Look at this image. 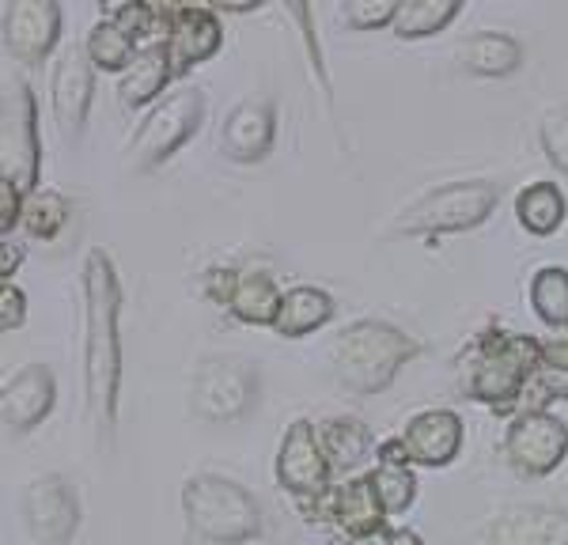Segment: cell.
Masks as SVG:
<instances>
[{"instance_id":"cell-1","label":"cell","mask_w":568,"mask_h":545,"mask_svg":"<svg viewBox=\"0 0 568 545\" xmlns=\"http://www.w3.org/2000/svg\"><path fill=\"white\" fill-rule=\"evenodd\" d=\"M122 285L118 269L103 247H91L84 258V376L88 405L95 424L106 435L118 421V394H122Z\"/></svg>"},{"instance_id":"cell-2","label":"cell","mask_w":568,"mask_h":545,"mask_svg":"<svg viewBox=\"0 0 568 545\" xmlns=\"http://www.w3.org/2000/svg\"><path fill=\"white\" fill-rule=\"evenodd\" d=\"M542 363V338L511 330H481L463 357V387L474 402L493 405L497 413H511L527 398Z\"/></svg>"},{"instance_id":"cell-3","label":"cell","mask_w":568,"mask_h":545,"mask_svg":"<svg viewBox=\"0 0 568 545\" xmlns=\"http://www.w3.org/2000/svg\"><path fill=\"white\" fill-rule=\"evenodd\" d=\"M417 352L420 345L394 322L361 318V322L345 326L337 341L329 345V368L349 394H379L398 376L402 363L414 360Z\"/></svg>"},{"instance_id":"cell-4","label":"cell","mask_w":568,"mask_h":545,"mask_svg":"<svg viewBox=\"0 0 568 545\" xmlns=\"http://www.w3.org/2000/svg\"><path fill=\"white\" fill-rule=\"evenodd\" d=\"M182 512L205 542L243 545L262 534V504L224 474H194L182 485Z\"/></svg>"},{"instance_id":"cell-5","label":"cell","mask_w":568,"mask_h":545,"mask_svg":"<svg viewBox=\"0 0 568 545\" xmlns=\"http://www.w3.org/2000/svg\"><path fill=\"white\" fill-rule=\"evenodd\" d=\"M497 186L485 178H463L444 182V186L428 189L417 197L406 213L394 220L402 235H444V232H466L478 227L485 216L497 208Z\"/></svg>"},{"instance_id":"cell-6","label":"cell","mask_w":568,"mask_h":545,"mask_svg":"<svg viewBox=\"0 0 568 545\" xmlns=\"http://www.w3.org/2000/svg\"><path fill=\"white\" fill-rule=\"evenodd\" d=\"M201 122H205V95H201L197 88L171 91V95L136 125L130 148H125V163H130L133 171L160 167L163 160L175 156L182 144L201 130Z\"/></svg>"},{"instance_id":"cell-7","label":"cell","mask_w":568,"mask_h":545,"mask_svg":"<svg viewBox=\"0 0 568 545\" xmlns=\"http://www.w3.org/2000/svg\"><path fill=\"white\" fill-rule=\"evenodd\" d=\"M0 178L34 194L42 178V136L39 111L27 80H12L4 91V125H0Z\"/></svg>"},{"instance_id":"cell-8","label":"cell","mask_w":568,"mask_h":545,"mask_svg":"<svg viewBox=\"0 0 568 545\" xmlns=\"http://www.w3.org/2000/svg\"><path fill=\"white\" fill-rule=\"evenodd\" d=\"M304 520L307 523H326L342 534V542H353V538H364V534H375L383 526H390L387 520V507L379 500V489L372 481V470L368 474H353L345 481H334L326 496L318 500H304Z\"/></svg>"},{"instance_id":"cell-9","label":"cell","mask_w":568,"mask_h":545,"mask_svg":"<svg viewBox=\"0 0 568 545\" xmlns=\"http://www.w3.org/2000/svg\"><path fill=\"white\" fill-rule=\"evenodd\" d=\"M258 368L240 357H213L201 363L194 376V409L205 421L227 424L240 421L243 413H251L258 402Z\"/></svg>"},{"instance_id":"cell-10","label":"cell","mask_w":568,"mask_h":545,"mask_svg":"<svg viewBox=\"0 0 568 545\" xmlns=\"http://www.w3.org/2000/svg\"><path fill=\"white\" fill-rule=\"evenodd\" d=\"M504 454L527 477L554 474L568 454V424L546 409H524L504 429Z\"/></svg>"},{"instance_id":"cell-11","label":"cell","mask_w":568,"mask_h":545,"mask_svg":"<svg viewBox=\"0 0 568 545\" xmlns=\"http://www.w3.org/2000/svg\"><path fill=\"white\" fill-rule=\"evenodd\" d=\"M277 481L300 504L326 496L334 489V466H329V454L323 448V432L307 417H296L284 432L277 451Z\"/></svg>"},{"instance_id":"cell-12","label":"cell","mask_w":568,"mask_h":545,"mask_svg":"<svg viewBox=\"0 0 568 545\" xmlns=\"http://www.w3.org/2000/svg\"><path fill=\"white\" fill-rule=\"evenodd\" d=\"M23 523L34 542L65 545L77 534L80 500L72 481L61 474H42L23 489Z\"/></svg>"},{"instance_id":"cell-13","label":"cell","mask_w":568,"mask_h":545,"mask_svg":"<svg viewBox=\"0 0 568 545\" xmlns=\"http://www.w3.org/2000/svg\"><path fill=\"white\" fill-rule=\"evenodd\" d=\"M163 42L171 50L175 72L186 76L224 45V23L216 8L205 4H163Z\"/></svg>"},{"instance_id":"cell-14","label":"cell","mask_w":568,"mask_h":545,"mask_svg":"<svg viewBox=\"0 0 568 545\" xmlns=\"http://www.w3.org/2000/svg\"><path fill=\"white\" fill-rule=\"evenodd\" d=\"M61 39L58 0H8L4 4V50L20 65H39Z\"/></svg>"},{"instance_id":"cell-15","label":"cell","mask_w":568,"mask_h":545,"mask_svg":"<svg viewBox=\"0 0 568 545\" xmlns=\"http://www.w3.org/2000/svg\"><path fill=\"white\" fill-rule=\"evenodd\" d=\"M50 99H53V117L61 125V136L77 141L88 125L91 99H95V65L88 58V45H65L58 53Z\"/></svg>"},{"instance_id":"cell-16","label":"cell","mask_w":568,"mask_h":545,"mask_svg":"<svg viewBox=\"0 0 568 545\" xmlns=\"http://www.w3.org/2000/svg\"><path fill=\"white\" fill-rule=\"evenodd\" d=\"M277 141V111L270 99L251 95L227 111L224 130H220V152L235 163H258L273 152Z\"/></svg>"},{"instance_id":"cell-17","label":"cell","mask_w":568,"mask_h":545,"mask_svg":"<svg viewBox=\"0 0 568 545\" xmlns=\"http://www.w3.org/2000/svg\"><path fill=\"white\" fill-rule=\"evenodd\" d=\"M463 440H466V424L463 417L455 413V409H420L406 421V429H402V443H406L409 451V462H417V466H447V462L459 459L463 451Z\"/></svg>"},{"instance_id":"cell-18","label":"cell","mask_w":568,"mask_h":545,"mask_svg":"<svg viewBox=\"0 0 568 545\" xmlns=\"http://www.w3.org/2000/svg\"><path fill=\"white\" fill-rule=\"evenodd\" d=\"M58 398V383H53V371L45 363H23L12 379L0 390V417H4V429L12 435L31 432L34 424L45 421V413L53 409Z\"/></svg>"},{"instance_id":"cell-19","label":"cell","mask_w":568,"mask_h":545,"mask_svg":"<svg viewBox=\"0 0 568 545\" xmlns=\"http://www.w3.org/2000/svg\"><path fill=\"white\" fill-rule=\"evenodd\" d=\"M489 545H568V512L546 504L508 507L489 523Z\"/></svg>"},{"instance_id":"cell-20","label":"cell","mask_w":568,"mask_h":545,"mask_svg":"<svg viewBox=\"0 0 568 545\" xmlns=\"http://www.w3.org/2000/svg\"><path fill=\"white\" fill-rule=\"evenodd\" d=\"M175 61H171V50L168 42H144L141 50H136L133 65L122 72V84H118V99H122V106H130V111H141V106H149L152 99H160V91L175 80Z\"/></svg>"},{"instance_id":"cell-21","label":"cell","mask_w":568,"mask_h":545,"mask_svg":"<svg viewBox=\"0 0 568 545\" xmlns=\"http://www.w3.org/2000/svg\"><path fill=\"white\" fill-rule=\"evenodd\" d=\"M459 65L474 76H508L524 65V42L508 31H474L459 42Z\"/></svg>"},{"instance_id":"cell-22","label":"cell","mask_w":568,"mask_h":545,"mask_svg":"<svg viewBox=\"0 0 568 545\" xmlns=\"http://www.w3.org/2000/svg\"><path fill=\"white\" fill-rule=\"evenodd\" d=\"M329 318H334V296H329L326 288L292 285V288H284L273 330H277L281 338H307V333L323 330Z\"/></svg>"},{"instance_id":"cell-23","label":"cell","mask_w":568,"mask_h":545,"mask_svg":"<svg viewBox=\"0 0 568 545\" xmlns=\"http://www.w3.org/2000/svg\"><path fill=\"white\" fill-rule=\"evenodd\" d=\"M281 299L284 292L265 269H240L232 299H227V311L246 326H273L281 311Z\"/></svg>"},{"instance_id":"cell-24","label":"cell","mask_w":568,"mask_h":545,"mask_svg":"<svg viewBox=\"0 0 568 545\" xmlns=\"http://www.w3.org/2000/svg\"><path fill=\"white\" fill-rule=\"evenodd\" d=\"M323 448L329 454V466H334V477L345 474L353 477V470L361 466L364 459L372 454V432L361 417L342 413V417H329L323 421Z\"/></svg>"},{"instance_id":"cell-25","label":"cell","mask_w":568,"mask_h":545,"mask_svg":"<svg viewBox=\"0 0 568 545\" xmlns=\"http://www.w3.org/2000/svg\"><path fill=\"white\" fill-rule=\"evenodd\" d=\"M568 213V202L557 182H530L524 194L516 197V216L530 235L557 232Z\"/></svg>"},{"instance_id":"cell-26","label":"cell","mask_w":568,"mask_h":545,"mask_svg":"<svg viewBox=\"0 0 568 545\" xmlns=\"http://www.w3.org/2000/svg\"><path fill=\"white\" fill-rule=\"evenodd\" d=\"M459 12H463V0H402L390 31L398 39H428V34L444 31Z\"/></svg>"},{"instance_id":"cell-27","label":"cell","mask_w":568,"mask_h":545,"mask_svg":"<svg viewBox=\"0 0 568 545\" xmlns=\"http://www.w3.org/2000/svg\"><path fill=\"white\" fill-rule=\"evenodd\" d=\"M88 58H91V65L95 69H106V72H125L133 65V58H136V39H130V34L122 31L110 16H99L95 23H91V31H88Z\"/></svg>"},{"instance_id":"cell-28","label":"cell","mask_w":568,"mask_h":545,"mask_svg":"<svg viewBox=\"0 0 568 545\" xmlns=\"http://www.w3.org/2000/svg\"><path fill=\"white\" fill-rule=\"evenodd\" d=\"M530 307L549 330H568V269L542 266L530 277Z\"/></svg>"},{"instance_id":"cell-29","label":"cell","mask_w":568,"mask_h":545,"mask_svg":"<svg viewBox=\"0 0 568 545\" xmlns=\"http://www.w3.org/2000/svg\"><path fill=\"white\" fill-rule=\"evenodd\" d=\"M69 213L72 205L61 189H34V194H27L23 205V232L31 239H58Z\"/></svg>"},{"instance_id":"cell-30","label":"cell","mask_w":568,"mask_h":545,"mask_svg":"<svg viewBox=\"0 0 568 545\" xmlns=\"http://www.w3.org/2000/svg\"><path fill=\"white\" fill-rule=\"evenodd\" d=\"M372 481L379 489V500L387 507V515H402L417 496V474L406 462H375Z\"/></svg>"},{"instance_id":"cell-31","label":"cell","mask_w":568,"mask_h":545,"mask_svg":"<svg viewBox=\"0 0 568 545\" xmlns=\"http://www.w3.org/2000/svg\"><path fill=\"white\" fill-rule=\"evenodd\" d=\"M542 152L546 160L554 163L561 175H568V106H554L546 117H542Z\"/></svg>"},{"instance_id":"cell-32","label":"cell","mask_w":568,"mask_h":545,"mask_svg":"<svg viewBox=\"0 0 568 545\" xmlns=\"http://www.w3.org/2000/svg\"><path fill=\"white\" fill-rule=\"evenodd\" d=\"M398 8V0H349L342 4V20L356 31H372V27H390Z\"/></svg>"},{"instance_id":"cell-33","label":"cell","mask_w":568,"mask_h":545,"mask_svg":"<svg viewBox=\"0 0 568 545\" xmlns=\"http://www.w3.org/2000/svg\"><path fill=\"white\" fill-rule=\"evenodd\" d=\"M23 205H27L23 189L16 182L0 178V232H4V239L23 224Z\"/></svg>"},{"instance_id":"cell-34","label":"cell","mask_w":568,"mask_h":545,"mask_svg":"<svg viewBox=\"0 0 568 545\" xmlns=\"http://www.w3.org/2000/svg\"><path fill=\"white\" fill-rule=\"evenodd\" d=\"M27 318V296L16 280H4L0 285V330H20Z\"/></svg>"},{"instance_id":"cell-35","label":"cell","mask_w":568,"mask_h":545,"mask_svg":"<svg viewBox=\"0 0 568 545\" xmlns=\"http://www.w3.org/2000/svg\"><path fill=\"white\" fill-rule=\"evenodd\" d=\"M235 277H240V269L232 266H213L205 272V292L213 304L227 307V299H232V288H235Z\"/></svg>"},{"instance_id":"cell-36","label":"cell","mask_w":568,"mask_h":545,"mask_svg":"<svg viewBox=\"0 0 568 545\" xmlns=\"http://www.w3.org/2000/svg\"><path fill=\"white\" fill-rule=\"evenodd\" d=\"M342 545H425L420 534L406 531V526H383L375 534H364V538H353V542H342Z\"/></svg>"},{"instance_id":"cell-37","label":"cell","mask_w":568,"mask_h":545,"mask_svg":"<svg viewBox=\"0 0 568 545\" xmlns=\"http://www.w3.org/2000/svg\"><path fill=\"white\" fill-rule=\"evenodd\" d=\"M542 368L568 371V330H554L542 338Z\"/></svg>"},{"instance_id":"cell-38","label":"cell","mask_w":568,"mask_h":545,"mask_svg":"<svg viewBox=\"0 0 568 545\" xmlns=\"http://www.w3.org/2000/svg\"><path fill=\"white\" fill-rule=\"evenodd\" d=\"M20 261H23V243L8 235V239H4V254H0V277L12 280L16 269H20Z\"/></svg>"},{"instance_id":"cell-39","label":"cell","mask_w":568,"mask_h":545,"mask_svg":"<svg viewBox=\"0 0 568 545\" xmlns=\"http://www.w3.org/2000/svg\"><path fill=\"white\" fill-rule=\"evenodd\" d=\"M375 462H406L409 466V451H406V443H402V435L383 440L379 448H375Z\"/></svg>"}]
</instances>
